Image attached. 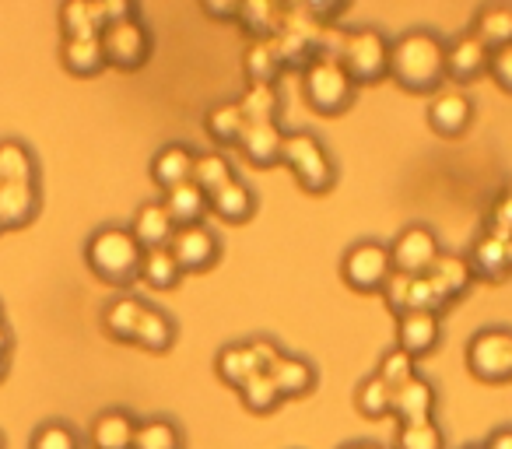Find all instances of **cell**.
<instances>
[{"label": "cell", "instance_id": "1", "mask_svg": "<svg viewBox=\"0 0 512 449\" xmlns=\"http://www.w3.org/2000/svg\"><path fill=\"white\" fill-rule=\"evenodd\" d=\"M390 78L411 95L446 88V39L435 29H407L390 39Z\"/></svg>", "mask_w": 512, "mask_h": 449}, {"label": "cell", "instance_id": "2", "mask_svg": "<svg viewBox=\"0 0 512 449\" xmlns=\"http://www.w3.org/2000/svg\"><path fill=\"white\" fill-rule=\"evenodd\" d=\"M141 257L144 250L130 236L127 225H99L85 239V264L102 285L130 288L141 278Z\"/></svg>", "mask_w": 512, "mask_h": 449}, {"label": "cell", "instance_id": "3", "mask_svg": "<svg viewBox=\"0 0 512 449\" xmlns=\"http://www.w3.org/2000/svg\"><path fill=\"white\" fill-rule=\"evenodd\" d=\"M281 165L295 176V183L306 193L320 197L337 186V162L323 137L313 130H285V144H281Z\"/></svg>", "mask_w": 512, "mask_h": 449}, {"label": "cell", "instance_id": "4", "mask_svg": "<svg viewBox=\"0 0 512 449\" xmlns=\"http://www.w3.org/2000/svg\"><path fill=\"white\" fill-rule=\"evenodd\" d=\"M337 60L348 71V78L355 81V88L379 85L383 78H390V36L376 25L348 29Z\"/></svg>", "mask_w": 512, "mask_h": 449}, {"label": "cell", "instance_id": "5", "mask_svg": "<svg viewBox=\"0 0 512 449\" xmlns=\"http://www.w3.org/2000/svg\"><path fill=\"white\" fill-rule=\"evenodd\" d=\"M463 362H467L470 376L481 379L488 386L512 383V327L509 323H491L470 334L467 348H463Z\"/></svg>", "mask_w": 512, "mask_h": 449}, {"label": "cell", "instance_id": "6", "mask_svg": "<svg viewBox=\"0 0 512 449\" xmlns=\"http://www.w3.org/2000/svg\"><path fill=\"white\" fill-rule=\"evenodd\" d=\"M302 95L309 109L320 116H341L351 109L358 88L334 57H313V64L302 71Z\"/></svg>", "mask_w": 512, "mask_h": 449}, {"label": "cell", "instance_id": "7", "mask_svg": "<svg viewBox=\"0 0 512 449\" xmlns=\"http://www.w3.org/2000/svg\"><path fill=\"white\" fill-rule=\"evenodd\" d=\"M341 278L358 295H383V288L393 278L390 246L383 239H358V243H351L341 257Z\"/></svg>", "mask_w": 512, "mask_h": 449}, {"label": "cell", "instance_id": "8", "mask_svg": "<svg viewBox=\"0 0 512 449\" xmlns=\"http://www.w3.org/2000/svg\"><path fill=\"white\" fill-rule=\"evenodd\" d=\"M99 43L106 67H116V71H141L151 60V50H155V39H151V29L141 18V11L123 18V22L106 25Z\"/></svg>", "mask_w": 512, "mask_h": 449}, {"label": "cell", "instance_id": "9", "mask_svg": "<svg viewBox=\"0 0 512 449\" xmlns=\"http://www.w3.org/2000/svg\"><path fill=\"white\" fill-rule=\"evenodd\" d=\"M467 264L474 271V281L502 285L512 278V232H502L495 225H481L467 250Z\"/></svg>", "mask_w": 512, "mask_h": 449}, {"label": "cell", "instance_id": "10", "mask_svg": "<svg viewBox=\"0 0 512 449\" xmlns=\"http://www.w3.org/2000/svg\"><path fill=\"white\" fill-rule=\"evenodd\" d=\"M386 246H390L393 271L411 274V278L425 274L442 253V243H439V236H435V229H432V225H421V221L404 225V229H400Z\"/></svg>", "mask_w": 512, "mask_h": 449}, {"label": "cell", "instance_id": "11", "mask_svg": "<svg viewBox=\"0 0 512 449\" xmlns=\"http://www.w3.org/2000/svg\"><path fill=\"white\" fill-rule=\"evenodd\" d=\"M474 116H477V102L470 99L467 88H453V85L439 88L425 109V120L432 127V134L446 137V141H456V137L467 134L474 127Z\"/></svg>", "mask_w": 512, "mask_h": 449}, {"label": "cell", "instance_id": "12", "mask_svg": "<svg viewBox=\"0 0 512 449\" xmlns=\"http://www.w3.org/2000/svg\"><path fill=\"white\" fill-rule=\"evenodd\" d=\"M169 253L183 274H204L221 260V239L207 225H190V229H176Z\"/></svg>", "mask_w": 512, "mask_h": 449}, {"label": "cell", "instance_id": "13", "mask_svg": "<svg viewBox=\"0 0 512 449\" xmlns=\"http://www.w3.org/2000/svg\"><path fill=\"white\" fill-rule=\"evenodd\" d=\"M491 50L474 36V32H460L456 39H446V81L453 88L474 85L477 78L488 74Z\"/></svg>", "mask_w": 512, "mask_h": 449}, {"label": "cell", "instance_id": "14", "mask_svg": "<svg viewBox=\"0 0 512 449\" xmlns=\"http://www.w3.org/2000/svg\"><path fill=\"white\" fill-rule=\"evenodd\" d=\"M425 281L432 285L442 309L460 302L470 292V285H474V271L467 264V253H439V260L425 271Z\"/></svg>", "mask_w": 512, "mask_h": 449}, {"label": "cell", "instance_id": "15", "mask_svg": "<svg viewBox=\"0 0 512 449\" xmlns=\"http://www.w3.org/2000/svg\"><path fill=\"white\" fill-rule=\"evenodd\" d=\"M435 407H439V386L418 372L407 379L404 386L393 390V418L397 425H414V421H435Z\"/></svg>", "mask_w": 512, "mask_h": 449}, {"label": "cell", "instance_id": "16", "mask_svg": "<svg viewBox=\"0 0 512 449\" xmlns=\"http://www.w3.org/2000/svg\"><path fill=\"white\" fill-rule=\"evenodd\" d=\"M442 341V316L428 313V309H414V313L397 316V348L407 351L411 358H425L439 348Z\"/></svg>", "mask_w": 512, "mask_h": 449}, {"label": "cell", "instance_id": "17", "mask_svg": "<svg viewBox=\"0 0 512 449\" xmlns=\"http://www.w3.org/2000/svg\"><path fill=\"white\" fill-rule=\"evenodd\" d=\"M137 421L127 407H106L88 425V449H134Z\"/></svg>", "mask_w": 512, "mask_h": 449}, {"label": "cell", "instance_id": "18", "mask_svg": "<svg viewBox=\"0 0 512 449\" xmlns=\"http://www.w3.org/2000/svg\"><path fill=\"white\" fill-rule=\"evenodd\" d=\"M193 165H197V151L183 141H169L151 155V183L162 193L176 190L193 179Z\"/></svg>", "mask_w": 512, "mask_h": 449}, {"label": "cell", "instance_id": "19", "mask_svg": "<svg viewBox=\"0 0 512 449\" xmlns=\"http://www.w3.org/2000/svg\"><path fill=\"white\" fill-rule=\"evenodd\" d=\"M43 207L39 183H0V232H18L32 225Z\"/></svg>", "mask_w": 512, "mask_h": 449}, {"label": "cell", "instance_id": "20", "mask_svg": "<svg viewBox=\"0 0 512 449\" xmlns=\"http://www.w3.org/2000/svg\"><path fill=\"white\" fill-rule=\"evenodd\" d=\"M127 229L144 253L165 250V246L172 243V236H176V225H172V218H169V211H165L162 200H144V204L134 211V221H130Z\"/></svg>", "mask_w": 512, "mask_h": 449}, {"label": "cell", "instance_id": "21", "mask_svg": "<svg viewBox=\"0 0 512 449\" xmlns=\"http://www.w3.org/2000/svg\"><path fill=\"white\" fill-rule=\"evenodd\" d=\"M285 11L288 4H278V0H242L235 25L246 32L249 43H271L285 25Z\"/></svg>", "mask_w": 512, "mask_h": 449}, {"label": "cell", "instance_id": "22", "mask_svg": "<svg viewBox=\"0 0 512 449\" xmlns=\"http://www.w3.org/2000/svg\"><path fill=\"white\" fill-rule=\"evenodd\" d=\"M281 144H285L281 123H246L239 151L256 169H274V165H281Z\"/></svg>", "mask_w": 512, "mask_h": 449}, {"label": "cell", "instance_id": "23", "mask_svg": "<svg viewBox=\"0 0 512 449\" xmlns=\"http://www.w3.org/2000/svg\"><path fill=\"white\" fill-rule=\"evenodd\" d=\"M144 309H148V302L137 299V295H130V292L109 299L106 309H102V330H106L109 341L134 344L137 327H141V320H144Z\"/></svg>", "mask_w": 512, "mask_h": 449}, {"label": "cell", "instance_id": "24", "mask_svg": "<svg viewBox=\"0 0 512 449\" xmlns=\"http://www.w3.org/2000/svg\"><path fill=\"white\" fill-rule=\"evenodd\" d=\"M267 376L274 379V386H278L281 400H299V397H309V393L316 390V365L309 362V358L302 355H292V351H285V355L278 358V362L267 369Z\"/></svg>", "mask_w": 512, "mask_h": 449}, {"label": "cell", "instance_id": "25", "mask_svg": "<svg viewBox=\"0 0 512 449\" xmlns=\"http://www.w3.org/2000/svg\"><path fill=\"white\" fill-rule=\"evenodd\" d=\"M214 372H218L221 383L232 386V390L239 393L256 372H264V369H260V362H256L249 341H232V344H221L218 348V355H214Z\"/></svg>", "mask_w": 512, "mask_h": 449}, {"label": "cell", "instance_id": "26", "mask_svg": "<svg viewBox=\"0 0 512 449\" xmlns=\"http://www.w3.org/2000/svg\"><path fill=\"white\" fill-rule=\"evenodd\" d=\"M242 130H246V116H242L239 102L221 99L204 113V134L211 137L218 148H239Z\"/></svg>", "mask_w": 512, "mask_h": 449}, {"label": "cell", "instance_id": "27", "mask_svg": "<svg viewBox=\"0 0 512 449\" xmlns=\"http://www.w3.org/2000/svg\"><path fill=\"white\" fill-rule=\"evenodd\" d=\"M162 204H165V211H169V218H172L176 229L204 225V218L211 214V200H207L193 183H183V186H176V190H165Z\"/></svg>", "mask_w": 512, "mask_h": 449}, {"label": "cell", "instance_id": "28", "mask_svg": "<svg viewBox=\"0 0 512 449\" xmlns=\"http://www.w3.org/2000/svg\"><path fill=\"white\" fill-rule=\"evenodd\" d=\"M106 29L99 0H74L60 8V32L64 39H99Z\"/></svg>", "mask_w": 512, "mask_h": 449}, {"label": "cell", "instance_id": "29", "mask_svg": "<svg viewBox=\"0 0 512 449\" xmlns=\"http://www.w3.org/2000/svg\"><path fill=\"white\" fill-rule=\"evenodd\" d=\"M470 32H474L488 50L512 46V4H484V8H477Z\"/></svg>", "mask_w": 512, "mask_h": 449}, {"label": "cell", "instance_id": "30", "mask_svg": "<svg viewBox=\"0 0 512 449\" xmlns=\"http://www.w3.org/2000/svg\"><path fill=\"white\" fill-rule=\"evenodd\" d=\"M60 64L74 78H95L106 71L99 39H60Z\"/></svg>", "mask_w": 512, "mask_h": 449}, {"label": "cell", "instance_id": "31", "mask_svg": "<svg viewBox=\"0 0 512 449\" xmlns=\"http://www.w3.org/2000/svg\"><path fill=\"white\" fill-rule=\"evenodd\" d=\"M235 179H239V172H235V165L228 155H221V151H204V155H200L197 151V165H193L190 183L197 186L207 200H211L214 193L225 190L228 183H235Z\"/></svg>", "mask_w": 512, "mask_h": 449}, {"label": "cell", "instance_id": "32", "mask_svg": "<svg viewBox=\"0 0 512 449\" xmlns=\"http://www.w3.org/2000/svg\"><path fill=\"white\" fill-rule=\"evenodd\" d=\"M0 183H39L36 151L18 137L0 141Z\"/></svg>", "mask_w": 512, "mask_h": 449}, {"label": "cell", "instance_id": "33", "mask_svg": "<svg viewBox=\"0 0 512 449\" xmlns=\"http://www.w3.org/2000/svg\"><path fill=\"white\" fill-rule=\"evenodd\" d=\"M176 334H179L176 320H172L162 306H151V302H148L141 327H137V341L134 344H137V348H144V351H151V355H165V351L176 344Z\"/></svg>", "mask_w": 512, "mask_h": 449}, {"label": "cell", "instance_id": "34", "mask_svg": "<svg viewBox=\"0 0 512 449\" xmlns=\"http://www.w3.org/2000/svg\"><path fill=\"white\" fill-rule=\"evenodd\" d=\"M211 214L228 221V225H242V221H249L256 214V193L249 190V183L235 179V183H228L225 190L211 197Z\"/></svg>", "mask_w": 512, "mask_h": 449}, {"label": "cell", "instance_id": "35", "mask_svg": "<svg viewBox=\"0 0 512 449\" xmlns=\"http://www.w3.org/2000/svg\"><path fill=\"white\" fill-rule=\"evenodd\" d=\"M134 449H186V435L176 418L155 414V418L137 421Z\"/></svg>", "mask_w": 512, "mask_h": 449}, {"label": "cell", "instance_id": "36", "mask_svg": "<svg viewBox=\"0 0 512 449\" xmlns=\"http://www.w3.org/2000/svg\"><path fill=\"white\" fill-rule=\"evenodd\" d=\"M235 102H239L246 123H278L281 106H285L278 85H246V92Z\"/></svg>", "mask_w": 512, "mask_h": 449}, {"label": "cell", "instance_id": "37", "mask_svg": "<svg viewBox=\"0 0 512 449\" xmlns=\"http://www.w3.org/2000/svg\"><path fill=\"white\" fill-rule=\"evenodd\" d=\"M355 407L362 418L379 421V418H393V386H386L383 379L372 372L362 383L355 386Z\"/></svg>", "mask_w": 512, "mask_h": 449}, {"label": "cell", "instance_id": "38", "mask_svg": "<svg viewBox=\"0 0 512 449\" xmlns=\"http://www.w3.org/2000/svg\"><path fill=\"white\" fill-rule=\"evenodd\" d=\"M242 71L249 85H278V78L285 74L271 43H249L242 53Z\"/></svg>", "mask_w": 512, "mask_h": 449}, {"label": "cell", "instance_id": "39", "mask_svg": "<svg viewBox=\"0 0 512 449\" xmlns=\"http://www.w3.org/2000/svg\"><path fill=\"white\" fill-rule=\"evenodd\" d=\"M141 281L148 288H155V292H169V288H176L179 281H183V271H179V264L172 260L169 246L165 250H148L141 257Z\"/></svg>", "mask_w": 512, "mask_h": 449}, {"label": "cell", "instance_id": "40", "mask_svg": "<svg viewBox=\"0 0 512 449\" xmlns=\"http://www.w3.org/2000/svg\"><path fill=\"white\" fill-rule=\"evenodd\" d=\"M85 435L64 418L43 421V425L32 428L29 435V449H85Z\"/></svg>", "mask_w": 512, "mask_h": 449}, {"label": "cell", "instance_id": "41", "mask_svg": "<svg viewBox=\"0 0 512 449\" xmlns=\"http://www.w3.org/2000/svg\"><path fill=\"white\" fill-rule=\"evenodd\" d=\"M393 449H446V432H442L439 421L397 425V432H393Z\"/></svg>", "mask_w": 512, "mask_h": 449}, {"label": "cell", "instance_id": "42", "mask_svg": "<svg viewBox=\"0 0 512 449\" xmlns=\"http://www.w3.org/2000/svg\"><path fill=\"white\" fill-rule=\"evenodd\" d=\"M239 397H242V407L253 414H274L281 407V393L267 372H256V376L239 390Z\"/></svg>", "mask_w": 512, "mask_h": 449}, {"label": "cell", "instance_id": "43", "mask_svg": "<svg viewBox=\"0 0 512 449\" xmlns=\"http://www.w3.org/2000/svg\"><path fill=\"white\" fill-rule=\"evenodd\" d=\"M376 376L383 379L386 386H404L407 379H414L418 376V358H411L407 351H400L397 344L393 348H386L383 355H379V362H376Z\"/></svg>", "mask_w": 512, "mask_h": 449}, {"label": "cell", "instance_id": "44", "mask_svg": "<svg viewBox=\"0 0 512 449\" xmlns=\"http://www.w3.org/2000/svg\"><path fill=\"white\" fill-rule=\"evenodd\" d=\"M484 225H495V229H502V232H512V179L495 193Z\"/></svg>", "mask_w": 512, "mask_h": 449}, {"label": "cell", "instance_id": "45", "mask_svg": "<svg viewBox=\"0 0 512 449\" xmlns=\"http://www.w3.org/2000/svg\"><path fill=\"white\" fill-rule=\"evenodd\" d=\"M488 78L502 88L505 95H512V46L502 50H491V64H488Z\"/></svg>", "mask_w": 512, "mask_h": 449}, {"label": "cell", "instance_id": "46", "mask_svg": "<svg viewBox=\"0 0 512 449\" xmlns=\"http://www.w3.org/2000/svg\"><path fill=\"white\" fill-rule=\"evenodd\" d=\"M249 348H253V355H256V362H260V369H271L274 362H278L281 355H285V348H281L274 337H249Z\"/></svg>", "mask_w": 512, "mask_h": 449}, {"label": "cell", "instance_id": "47", "mask_svg": "<svg viewBox=\"0 0 512 449\" xmlns=\"http://www.w3.org/2000/svg\"><path fill=\"white\" fill-rule=\"evenodd\" d=\"M200 15L211 22H232L239 18V4L235 0H200Z\"/></svg>", "mask_w": 512, "mask_h": 449}, {"label": "cell", "instance_id": "48", "mask_svg": "<svg viewBox=\"0 0 512 449\" xmlns=\"http://www.w3.org/2000/svg\"><path fill=\"white\" fill-rule=\"evenodd\" d=\"M484 449H512V425H498L488 432V439L481 442Z\"/></svg>", "mask_w": 512, "mask_h": 449}, {"label": "cell", "instance_id": "49", "mask_svg": "<svg viewBox=\"0 0 512 449\" xmlns=\"http://www.w3.org/2000/svg\"><path fill=\"white\" fill-rule=\"evenodd\" d=\"M8 362H11V334H8V323L0 327V379L8 376Z\"/></svg>", "mask_w": 512, "mask_h": 449}, {"label": "cell", "instance_id": "50", "mask_svg": "<svg viewBox=\"0 0 512 449\" xmlns=\"http://www.w3.org/2000/svg\"><path fill=\"white\" fill-rule=\"evenodd\" d=\"M337 449H383L379 442H372V439H351V442H344V446H337Z\"/></svg>", "mask_w": 512, "mask_h": 449}, {"label": "cell", "instance_id": "51", "mask_svg": "<svg viewBox=\"0 0 512 449\" xmlns=\"http://www.w3.org/2000/svg\"><path fill=\"white\" fill-rule=\"evenodd\" d=\"M463 449H484L481 442H470V446H463Z\"/></svg>", "mask_w": 512, "mask_h": 449}, {"label": "cell", "instance_id": "52", "mask_svg": "<svg viewBox=\"0 0 512 449\" xmlns=\"http://www.w3.org/2000/svg\"><path fill=\"white\" fill-rule=\"evenodd\" d=\"M0 327H4V309H0Z\"/></svg>", "mask_w": 512, "mask_h": 449}, {"label": "cell", "instance_id": "53", "mask_svg": "<svg viewBox=\"0 0 512 449\" xmlns=\"http://www.w3.org/2000/svg\"><path fill=\"white\" fill-rule=\"evenodd\" d=\"M0 449H4V435H0Z\"/></svg>", "mask_w": 512, "mask_h": 449}]
</instances>
